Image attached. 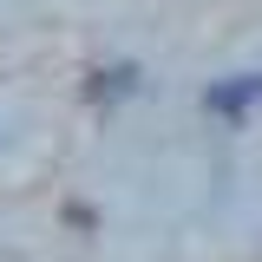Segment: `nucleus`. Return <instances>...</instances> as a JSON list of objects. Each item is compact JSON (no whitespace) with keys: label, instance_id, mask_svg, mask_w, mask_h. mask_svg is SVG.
Here are the masks:
<instances>
[{"label":"nucleus","instance_id":"obj_1","mask_svg":"<svg viewBox=\"0 0 262 262\" xmlns=\"http://www.w3.org/2000/svg\"><path fill=\"white\" fill-rule=\"evenodd\" d=\"M256 98H262V85H249V79H243V85H216V92H210V112H249Z\"/></svg>","mask_w":262,"mask_h":262}]
</instances>
